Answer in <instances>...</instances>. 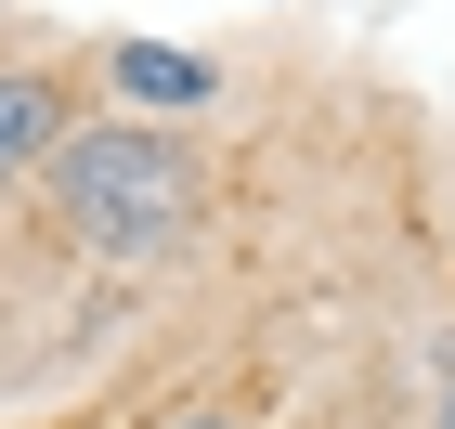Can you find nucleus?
<instances>
[{
    "label": "nucleus",
    "instance_id": "nucleus-3",
    "mask_svg": "<svg viewBox=\"0 0 455 429\" xmlns=\"http://www.w3.org/2000/svg\"><path fill=\"white\" fill-rule=\"evenodd\" d=\"M117 91H131V105H209V66L170 52V39H131V52H117Z\"/></svg>",
    "mask_w": 455,
    "mask_h": 429
},
{
    "label": "nucleus",
    "instance_id": "nucleus-4",
    "mask_svg": "<svg viewBox=\"0 0 455 429\" xmlns=\"http://www.w3.org/2000/svg\"><path fill=\"white\" fill-rule=\"evenodd\" d=\"M170 429H235V417H221V403H196V417H170Z\"/></svg>",
    "mask_w": 455,
    "mask_h": 429
},
{
    "label": "nucleus",
    "instance_id": "nucleus-1",
    "mask_svg": "<svg viewBox=\"0 0 455 429\" xmlns=\"http://www.w3.org/2000/svg\"><path fill=\"white\" fill-rule=\"evenodd\" d=\"M52 195H66V221L92 234V248L143 260V248H170L182 209H196V170H182V143L170 131H78L66 143V170H52Z\"/></svg>",
    "mask_w": 455,
    "mask_h": 429
},
{
    "label": "nucleus",
    "instance_id": "nucleus-2",
    "mask_svg": "<svg viewBox=\"0 0 455 429\" xmlns=\"http://www.w3.org/2000/svg\"><path fill=\"white\" fill-rule=\"evenodd\" d=\"M52 131H66V91H52V78H27V66H0V182L39 170V156H52Z\"/></svg>",
    "mask_w": 455,
    "mask_h": 429
}]
</instances>
